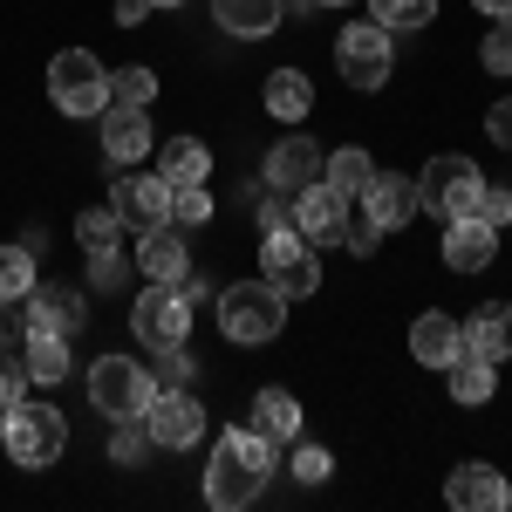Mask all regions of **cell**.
<instances>
[{"label":"cell","mask_w":512,"mask_h":512,"mask_svg":"<svg viewBox=\"0 0 512 512\" xmlns=\"http://www.w3.org/2000/svg\"><path fill=\"white\" fill-rule=\"evenodd\" d=\"M274 478V444L253 431V424H233L219 431V451L205 458V506L212 512H246Z\"/></svg>","instance_id":"cell-1"},{"label":"cell","mask_w":512,"mask_h":512,"mask_svg":"<svg viewBox=\"0 0 512 512\" xmlns=\"http://www.w3.org/2000/svg\"><path fill=\"white\" fill-rule=\"evenodd\" d=\"M280 328H287V294H280L267 274L233 280V287L219 294V335H226V342H239V349H267Z\"/></svg>","instance_id":"cell-2"},{"label":"cell","mask_w":512,"mask_h":512,"mask_svg":"<svg viewBox=\"0 0 512 512\" xmlns=\"http://www.w3.org/2000/svg\"><path fill=\"white\" fill-rule=\"evenodd\" d=\"M0 444H7V458L21 472H41V465H55L69 451V417L55 403H14L0 417Z\"/></svg>","instance_id":"cell-3"},{"label":"cell","mask_w":512,"mask_h":512,"mask_svg":"<svg viewBox=\"0 0 512 512\" xmlns=\"http://www.w3.org/2000/svg\"><path fill=\"white\" fill-rule=\"evenodd\" d=\"M478 192H485V171H478L465 151H444V158H431L424 171H417V205L431 212V219H472L478 212Z\"/></svg>","instance_id":"cell-4"},{"label":"cell","mask_w":512,"mask_h":512,"mask_svg":"<svg viewBox=\"0 0 512 512\" xmlns=\"http://www.w3.org/2000/svg\"><path fill=\"white\" fill-rule=\"evenodd\" d=\"M48 96H55L62 117H103L110 110V69L89 48H62L48 62Z\"/></svg>","instance_id":"cell-5"},{"label":"cell","mask_w":512,"mask_h":512,"mask_svg":"<svg viewBox=\"0 0 512 512\" xmlns=\"http://www.w3.org/2000/svg\"><path fill=\"white\" fill-rule=\"evenodd\" d=\"M151 396H158V376L144 369V362H130V355H103L96 369H89V403L123 424V417H144L151 410Z\"/></svg>","instance_id":"cell-6"},{"label":"cell","mask_w":512,"mask_h":512,"mask_svg":"<svg viewBox=\"0 0 512 512\" xmlns=\"http://www.w3.org/2000/svg\"><path fill=\"white\" fill-rule=\"evenodd\" d=\"M335 69L349 89H383L396 69V35L383 21H349L342 35H335Z\"/></svg>","instance_id":"cell-7"},{"label":"cell","mask_w":512,"mask_h":512,"mask_svg":"<svg viewBox=\"0 0 512 512\" xmlns=\"http://www.w3.org/2000/svg\"><path fill=\"white\" fill-rule=\"evenodd\" d=\"M260 274L274 280L287 301H308V294H321V260H315V246L294 233V226H274V233L260 239Z\"/></svg>","instance_id":"cell-8"},{"label":"cell","mask_w":512,"mask_h":512,"mask_svg":"<svg viewBox=\"0 0 512 512\" xmlns=\"http://www.w3.org/2000/svg\"><path fill=\"white\" fill-rule=\"evenodd\" d=\"M130 335H137V342H144L151 355L171 349V342H185V335H192V301H185L178 287L151 280V287L130 301Z\"/></svg>","instance_id":"cell-9"},{"label":"cell","mask_w":512,"mask_h":512,"mask_svg":"<svg viewBox=\"0 0 512 512\" xmlns=\"http://www.w3.org/2000/svg\"><path fill=\"white\" fill-rule=\"evenodd\" d=\"M144 431H151L158 451H192L198 437H205V403H198L185 383H178V390H164V383H158L151 410H144Z\"/></svg>","instance_id":"cell-10"},{"label":"cell","mask_w":512,"mask_h":512,"mask_svg":"<svg viewBox=\"0 0 512 512\" xmlns=\"http://www.w3.org/2000/svg\"><path fill=\"white\" fill-rule=\"evenodd\" d=\"M110 205H117V219L130 233H151V226L171 219V178L164 171H123L110 185Z\"/></svg>","instance_id":"cell-11"},{"label":"cell","mask_w":512,"mask_h":512,"mask_svg":"<svg viewBox=\"0 0 512 512\" xmlns=\"http://www.w3.org/2000/svg\"><path fill=\"white\" fill-rule=\"evenodd\" d=\"M82 321H89V301H82V287H62V280H48V287H28V301H21V328H41V335H76Z\"/></svg>","instance_id":"cell-12"},{"label":"cell","mask_w":512,"mask_h":512,"mask_svg":"<svg viewBox=\"0 0 512 512\" xmlns=\"http://www.w3.org/2000/svg\"><path fill=\"white\" fill-rule=\"evenodd\" d=\"M294 233L308 239V246H335V239H349V198L328 192V185H308V192H294Z\"/></svg>","instance_id":"cell-13"},{"label":"cell","mask_w":512,"mask_h":512,"mask_svg":"<svg viewBox=\"0 0 512 512\" xmlns=\"http://www.w3.org/2000/svg\"><path fill=\"white\" fill-rule=\"evenodd\" d=\"M417 212H424V205H417V178H410V171H376V178L362 185V219H376L383 233H403Z\"/></svg>","instance_id":"cell-14"},{"label":"cell","mask_w":512,"mask_h":512,"mask_svg":"<svg viewBox=\"0 0 512 512\" xmlns=\"http://www.w3.org/2000/svg\"><path fill=\"white\" fill-rule=\"evenodd\" d=\"M151 144H158V137H151V117H144L137 103H110V110H103V158L110 164L130 171V164L151 158Z\"/></svg>","instance_id":"cell-15"},{"label":"cell","mask_w":512,"mask_h":512,"mask_svg":"<svg viewBox=\"0 0 512 512\" xmlns=\"http://www.w3.org/2000/svg\"><path fill=\"white\" fill-rule=\"evenodd\" d=\"M137 267L144 280H164V287H178V280L192 274V246H185V226H151V233H137Z\"/></svg>","instance_id":"cell-16"},{"label":"cell","mask_w":512,"mask_h":512,"mask_svg":"<svg viewBox=\"0 0 512 512\" xmlns=\"http://www.w3.org/2000/svg\"><path fill=\"white\" fill-rule=\"evenodd\" d=\"M492 253H499V226H485L478 212L444 226V267H451V274H485Z\"/></svg>","instance_id":"cell-17"},{"label":"cell","mask_w":512,"mask_h":512,"mask_svg":"<svg viewBox=\"0 0 512 512\" xmlns=\"http://www.w3.org/2000/svg\"><path fill=\"white\" fill-rule=\"evenodd\" d=\"M444 499L458 512H506L512 485H506V472H492V465H458V472L444 478Z\"/></svg>","instance_id":"cell-18"},{"label":"cell","mask_w":512,"mask_h":512,"mask_svg":"<svg viewBox=\"0 0 512 512\" xmlns=\"http://www.w3.org/2000/svg\"><path fill=\"white\" fill-rule=\"evenodd\" d=\"M321 178V144L315 137H280L274 151H267V185H274V192H308V185H315Z\"/></svg>","instance_id":"cell-19"},{"label":"cell","mask_w":512,"mask_h":512,"mask_svg":"<svg viewBox=\"0 0 512 512\" xmlns=\"http://www.w3.org/2000/svg\"><path fill=\"white\" fill-rule=\"evenodd\" d=\"M410 355H417L424 369H451V362L465 355V328L451 315H417L410 321Z\"/></svg>","instance_id":"cell-20"},{"label":"cell","mask_w":512,"mask_h":512,"mask_svg":"<svg viewBox=\"0 0 512 512\" xmlns=\"http://www.w3.org/2000/svg\"><path fill=\"white\" fill-rule=\"evenodd\" d=\"M212 21L233 41H260L287 21V0H212Z\"/></svg>","instance_id":"cell-21"},{"label":"cell","mask_w":512,"mask_h":512,"mask_svg":"<svg viewBox=\"0 0 512 512\" xmlns=\"http://www.w3.org/2000/svg\"><path fill=\"white\" fill-rule=\"evenodd\" d=\"M465 349L485 355V362H512V301H485L465 321Z\"/></svg>","instance_id":"cell-22"},{"label":"cell","mask_w":512,"mask_h":512,"mask_svg":"<svg viewBox=\"0 0 512 512\" xmlns=\"http://www.w3.org/2000/svg\"><path fill=\"white\" fill-rule=\"evenodd\" d=\"M246 424L267 437V444H294V437H301V403H294L287 390H260L253 410H246Z\"/></svg>","instance_id":"cell-23"},{"label":"cell","mask_w":512,"mask_h":512,"mask_svg":"<svg viewBox=\"0 0 512 512\" xmlns=\"http://www.w3.org/2000/svg\"><path fill=\"white\" fill-rule=\"evenodd\" d=\"M260 103H267V117L301 123L308 110H315V82L301 76V69H274V76H267V89H260Z\"/></svg>","instance_id":"cell-24"},{"label":"cell","mask_w":512,"mask_h":512,"mask_svg":"<svg viewBox=\"0 0 512 512\" xmlns=\"http://www.w3.org/2000/svg\"><path fill=\"white\" fill-rule=\"evenodd\" d=\"M21 362H28V383H62V376H69V335L28 328V335H21Z\"/></svg>","instance_id":"cell-25"},{"label":"cell","mask_w":512,"mask_h":512,"mask_svg":"<svg viewBox=\"0 0 512 512\" xmlns=\"http://www.w3.org/2000/svg\"><path fill=\"white\" fill-rule=\"evenodd\" d=\"M444 376H451V403H492V390H499V362H485L472 349L458 355Z\"/></svg>","instance_id":"cell-26"},{"label":"cell","mask_w":512,"mask_h":512,"mask_svg":"<svg viewBox=\"0 0 512 512\" xmlns=\"http://www.w3.org/2000/svg\"><path fill=\"white\" fill-rule=\"evenodd\" d=\"M369 178H376V158H369V151H335V158H321V185H328V192H342V198H362V185H369Z\"/></svg>","instance_id":"cell-27"},{"label":"cell","mask_w":512,"mask_h":512,"mask_svg":"<svg viewBox=\"0 0 512 512\" xmlns=\"http://www.w3.org/2000/svg\"><path fill=\"white\" fill-rule=\"evenodd\" d=\"M158 171L171 178V185H205V178H212V151H205L198 137H171Z\"/></svg>","instance_id":"cell-28"},{"label":"cell","mask_w":512,"mask_h":512,"mask_svg":"<svg viewBox=\"0 0 512 512\" xmlns=\"http://www.w3.org/2000/svg\"><path fill=\"white\" fill-rule=\"evenodd\" d=\"M369 21H383L390 35H403V28H431L437 0H369Z\"/></svg>","instance_id":"cell-29"},{"label":"cell","mask_w":512,"mask_h":512,"mask_svg":"<svg viewBox=\"0 0 512 512\" xmlns=\"http://www.w3.org/2000/svg\"><path fill=\"white\" fill-rule=\"evenodd\" d=\"M28 287H35V253L0 246V301H28Z\"/></svg>","instance_id":"cell-30"},{"label":"cell","mask_w":512,"mask_h":512,"mask_svg":"<svg viewBox=\"0 0 512 512\" xmlns=\"http://www.w3.org/2000/svg\"><path fill=\"white\" fill-rule=\"evenodd\" d=\"M151 96H158V76H151L144 62L110 69V103H137V110H151Z\"/></svg>","instance_id":"cell-31"},{"label":"cell","mask_w":512,"mask_h":512,"mask_svg":"<svg viewBox=\"0 0 512 512\" xmlns=\"http://www.w3.org/2000/svg\"><path fill=\"white\" fill-rule=\"evenodd\" d=\"M28 396V362H21V342H0V417Z\"/></svg>","instance_id":"cell-32"},{"label":"cell","mask_w":512,"mask_h":512,"mask_svg":"<svg viewBox=\"0 0 512 512\" xmlns=\"http://www.w3.org/2000/svg\"><path fill=\"white\" fill-rule=\"evenodd\" d=\"M117 233H123V219H117V205H89L76 219V239L96 253V246H117Z\"/></svg>","instance_id":"cell-33"},{"label":"cell","mask_w":512,"mask_h":512,"mask_svg":"<svg viewBox=\"0 0 512 512\" xmlns=\"http://www.w3.org/2000/svg\"><path fill=\"white\" fill-rule=\"evenodd\" d=\"M212 219V192L205 185H171V226H205Z\"/></svg>","instance_id":"cell-34"},{"label":"cell","mask_w":512,"mask_h":512,"mask_svg":"<svg viewBox=\"0 0 512 512\" xmlns=\"http://www.w3.org/2000/svg\"><path fill=\"white\" fill-rule=\"evenodd\" d=\"M144 451H151V431H144V417H123L117 431H110V458H117V465H144Z\"/></svg>","instance_id":"cell-35"},{"label":"cell","mask_w":512,"mask_h":512,"mask_svg":"<svg viewBox=\"0 0 512 512\" xmlns=\"http://www.w3.org/2000/svg\"><path fill=\"white\" fill-rule=\"evenodd\" d=\"M478 62H485L492 76H512V14H499V21H492V35L478 41Z\"/></svg>","instance_id":"cell-36"},{"label":"cell","mask_w":512,"mask_h":512,"mask_svg":"<svg viewBox=\"0 0 512 512\" xmlns=\"http://www.w3.org/2000/svg\"><path fill=\"white\" fill-rule=\"evenodd\" d=\"M123 280H130V260H123L117 246H96V253H89V287H103V294H117Z\"/></svg>","instance_id":"cell-37"},{"label":"cell","mask_w":512,"mask_h":512,"mask_svg":"<svg viewBox=\"0 0 512 512\" xmlns=\"http://www.w3.org/2000/svg\"><path fill=\"white\" fill-rule=\"evenodd\" d=\"M151 376H158L164 390L192 383V349H185V342H171V349H158V369H151Z\"/></svg>","instance_id":"cell-38"},{"label":"cell","mask_w":512,"mask_h":512,"mask_svg":"<svg viewBox=\"0 0 512 512\" xmlns=\"http://www.w3.org/2000/svg\"><path fill=\"white\" fill-rule=\"evenodd\" d=\"M328 472H335L328 444H301V451H294V478H301V485H328Z\"/></svg>","instance_id":"cell-39"},{"label":"cell","mask_w":512,"mask_h":512,"mask_svg":"<svg viewBox=\"0 0 512 512\" xmlns=\"http://www.w3.org/2000/svg\"><path fill=\"white\" fill-rule=\"evenodd\" d=\"M478 219H485V226H512V192L506 185H485V192H478Z\"/></svg>","instance_id":"cell-40"},{"label":"cell","mask_w":512,"mask_h":512,"mask_svg":"<svg viewBox=\"0 0 512 512\" xmlns=\"http://www.w3.org/2000/svg\"><path fill=\"white\" fill-rule=\"evenodd\" d=\"M485 137H492V144H506V151H512V96H499V103L485 110Z\"/></svg>","instance_id":"cell-41"},{"label":"cell","mask_w":512,"mask_h":512,"mask_svg":"<svg viewBox=\"0 0 512 512\" xmlns=\"http://www.w3.org/2000/svg\"><path fill=\"white\" fill-rule=\"evenodd\" d=\"M376 246H383V226H376V219H355V226H349V253H362V260H369Z\"/></svg>","instance_id":"cell-42"},{"label":"cell","mask_w":512,"mask_h":512,"mask_svg":"<svg viewBox=\"0 0 512 512\" xmlns=\"http://www.w3.org/2000/svg\"><path fill=\"white\" fill-rule=\"evenodd\" d=\"M274 226H294V205H287V192H274L267 205H260V233H274Z\"/></svg>","instance_id":"cell-43"},{"label":"cell","mask_w":512,"mask_h":512,"mask_svg":"<svg viewBox=\"0 0 512 512\" xmlns=\"http://www.w3.org/2000/svg\"><path fill=\"white\" fill-rule=\"evenodd\" d=\"M0 342H21V301H0Z\"/></svg>","instance_id":"cell-44"},{"label":"cell","mask_w":512,"mask_h":512,"mask_svg":"<svg viewBox=\"0 0 512 512\" xmlns=\"http://www.w3.org/2000/svg\"><path fill=\"white\" fill-rule=\"evenodd\" d=\"M151 14V0H117V28H137Z\"/></svg>","instance_id":"cell-45"},{"label":"cell","mask_w":512,"mask_h":512,"mask_svg":"<svg viewBox=\"0 0 512 512\" xmlns=\"http://www.w3.org/2000/svg\"><path fill=\"white\" fill-rule=\"evenodd\" d=\"M478 14H492V21H499V14H512V0H472Z\"/></svg>","instance_id":"cell-46"},{"label":"cell","mask_w":512,"mask_h":512,"mask_svg":"<svg viewBox=\"0 0 512 512\" xmlns=\"http://www.w3.org/2000/svg\"><path fill=\"white\" fill-rule=\"evenodd\" d=\"M158 7H185V0H151V14H158Z\"/></svg>","instance_id":"cell-47"},{"label":"cell","mask_w":512,"mask_h":512,"mask_svg":"<svg viewBox=\"0 0 512 512\" xmlns=\"http://www.w3.org/2000/svg\"><path fill=\"white\" fill-rule=\"evenodd\" d=\"M315 7H349V0H315Z\"/></svg>","instance_id":"cell-48"}]
</instances>
